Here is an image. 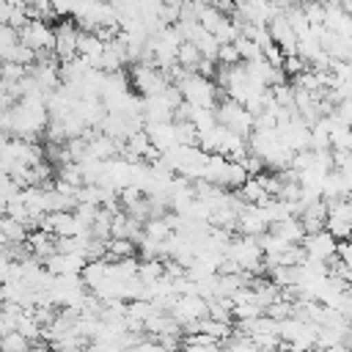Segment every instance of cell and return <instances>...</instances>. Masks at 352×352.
Here are the masks:
<instances>
[{
  "label": "cell",
  "instance_id": "4",
  "mask_svg": "<svg viewBox=\"0 0 352 352\" xmlns=\"http://www.w3.org/2000/svg\"><path fill=\"white\" fill-rule=\"evenodd\" d=\"M327 204V217H324V231L341 242L349 236V223H352V206L349 198H336V201H324Z\"/></svg>",
  "mask_w": 352,
  "mask_h": 352
},
{
  "label": "cell",
  "instance_id": "1",
  "mask_svg": "<svg viewBox=\"0 0 352 352\" xmlns=\"http://www.w3.org/2000/svg\"><path fill=\"white\" fill-rule=\"evenodd\" d=\"M176 88H179V94H182V102H187V104H192V107H209V110H212V107L217 104V96H220L214 80H206V77H201V74H195V72H187V74L176 82Z\"/></svg>",
  "mask_w": 352,
  "mask_h": 352
},
{
  "label": "cell",
  "instance_id": "7",
  "mask_svg": "<svg viewBox=\"0 0 352 352\" xmlns=\"http://www.w3.org/2000/svg\"><path fill=\"white\" fill-rule=\"evenodd\" d=\"M267 228H270V220H267V214H264L261 206L245 204V206L239 209V214H236V234H239V236H258V234H264Z\"/></svg>",
  "mask_w": 352,
  "mask_h": 352
},
{
  "label": "cell",
  "instance_id": "3",
  "mask_svg": "<svg viewBox=\"0 0 352 352\" xmlns=\"http://www.w3.org/2000/svg\"><path fill=\"white\" fill-rule=\"evenodd\" d=\"M16 41L33 52H41V50H52V41H55V33H52V25L44 22V19H28L19 30H16Z\"/></svg>",
  "mask_w": 352,
  "mask_h": 352
},
{
  "label": "cell",
  "instance_id": "11",
  "mask_svg": "<svg viewBox=\"0 0 352 352\" xmlns=\"http://www.w3.org/2000/svg\"><path fill=\"white\" fill-rule=\"evenodd\" d=\"M198 60H201V52L195 50V44L182 41V44L176 47V66H182L184 72H195Z\"/></svg>",
  "mask_w": 352,
  "mask_h": 352
},
{
  "label": "cell",
  "instance_id": "9",
  "mask_svg": "<svg viewBox=\"0 0 352 352\" xmlns=\"http://www.w3.org/2000/svg\"><path fill=\"white\" fill-rule=\"evenodd\" d=\"M28 245V253L33 256V258H38V261H44L47 256H52L55 253V236L52 234H44V231H28V239H25Z\"/></svg>",
  "mask_w": 352,
  "mask_h": 352
},
{
  "label": "cell",
  "instance_id": "10",
  "mask_svg": "<svg viewBox=\"0 0 352 352\" xmlns=\"http://www.w3.org/2000/svg\"><path fill=\"white\" fill-rule=\"evenodd\" d=\"M138 245L129 239H107L104 242V261H118V258H135Z\"/></svg>",
  "mask_w": 352,
  "mask_h": 352
},
{
  "label": "cell",
  "instance_id": "15",
  "mask_svg": "<svg viewBox=\"0 0 352 352\" xmlns=\"http://www.w3.org/2000/svg\"><path fill=\"white\" fill-rule=\"evenodd\" d=\"M319 352H349V346H346V344H333V346H327V349H319Z\"/></svg>",
  "mask_w": 352,
  "mask_h": 352
},
{
  "label": "cell",
  "instance_id": "13",
  "mask_svg": "<svg viewBox=\"0 0 352 352\" xmlns=\"http://www.w3.org/2000/svg\"><path fill=\"white\" fill-rule=\"evenodd\" d=\"M157 278H162V258H151V261L138 264V280L140 283H154Z\"/></svg>",
  "mask_w": 352,
  "mask_h": 352
},
{
  "label": "cell",
  "instance_id": "2",
  "mask_svg": "<svg viewBox=\"0 0 352 352\" xmlns=\"http://www.w3.org/2000/svg\"><path fill=\"white\" fill-rule=\"evenodd\" d=\"M212 110H214V121L220 126H226L228 132H236L242 138H248L253 132V116L242 107V102H234V99L223 96V99H217V104Z\"/></svg>",
  "mask_w": 352,
  "mask_h": 352
},
{
  "label": "cell",
  "instance_id": "5",
  "mask_svg": "<svg viewBox=\"0 0 352 352\" xmlns=\"http://www.w3.org/2000/svg\"><path fill=\"white\" fill-rule=\"evenodd\" d=\"M168 316L184 330V327H190V324H195L206 316V300L198 297V294H179L173 308L168 311Z\"/></svg>",
  "mask_w": 352,
  "mask_h": 352
},
{
  "label": "cell",
  "instance_id": "14",
  "mask_svg": "<svg viewBox=\"0 0 352 352\" xmlns=\"http://www.w3.org/2000/svg\"><path fill=\"white\" fill-rule=\"evenodd\" d=\"M28 349H30V341L16 330H11L0 338V352H28Z\"/></svg>",
  "mask_w": 352,
  "mask_h": 352
},
{
  "label": "cell",
  "instance_id": "6",
  "mask_svg": "<svg viewBox=\"0 0 352 352\" xmlns=\"http://www.w3.org/2000/svg\"><path fill=\"white\" fill-rule=\"evenodd\" d=\"M300 248H302V253H305V258H311V261H333V256H336V239L322 228V231H314V234H305L302 239H300Z\"/></svg>",
  "mask_w": 352,
  "mask_h": 352
},
{
  "label": "cell",
  "instance_id": "12",
  "mask_svg": "<svg viewBox=\"0 0 352 352\" xmlns=\"http://www.w3.org/2000/svg\"><path fill=\"white\" fill-rule=\"evenodd\" d=\"M292 305H294V300H289V297L280 294L275 302H270V305L264 308V316H270L272 322H283V319L292 316Z\"/></svg>",
  "mask_w": 352,
  "mask_h": 352
},
{
  "label": "cell",
  "instance_id": "8",
  "mask_svg": "<svg viewBox=\"0 0 352 352\" xmlns=\"http://www.w3.org/2000/svg\"><path fill=\"white\" fill-rule=\"evenodd\" d=\"M270 234H275L280 242H286V245H300V239L305 236V231H302V226H300V220L294 217V214H289V217H283V220H278V223H270V228H267Z\"/></svg>",
  "mask_w": 352,
  "mask_h": 352
}]
</instances>
